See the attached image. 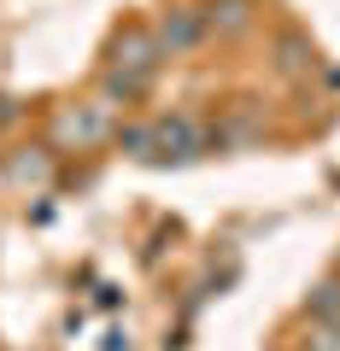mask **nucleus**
<instances>
[{
	"label": "nucleus",
	"mask_w": 340,
	"mask_h": 351,
	"mask_svg": "<svg viewBox=\"0 0 340 351\" xmlns=\"http://www.w3.org/2000/svg\"><path fill=\"white\" fill-rule=\"evenodd\" d=\"M6 170H12V182H47L53 158H47V147H24L12 164H6Z\"/></svg>",
	"instance_id": "6"
},
{
	"label": "nucleus",
	"mask_w": 340,
	"mask_h": 351,
	"mask_svg": "<svg viewBox=\"0 0 340 351\" xmlns=\"http://www.w3.org/2000/svg\"><path fill=\"white\" fill-rule=\"evenodd\" d=\"M212 29H247V0H217L212 12H205Z\"/></svg>",
	"instance_id": "8"
},
{
	"label": "nucleus",
	"mask_w": 340,
	"mask_h": 351,
	"mask_svg": "<svg viewBox=\"0 0 340 351\" xmlns=\"http://www.w3.org/2000/svg\"><path fill=\"white\" fill-rule=\"evenodd\" d=\"M117 141H124L129 158H152V123H147V129H124Z\"/></svg>",
	"instance_id": "10"
},
{
	"label": "nucleus",
	"mask_w": 340,
	"mask_h": 351,
	"mask_svg": "<svg viewBox=\"0 0 340 351\" xmlns=\"http://www.w3.org/2000/svg\"><path fill=\"white\" fill-rule=\"evenodd\" d=\"M117 59H112V76H124V82H152V71H159V36H147V29H124L117 36Z\"/></svg>",
	"instance_id": "1"
},
{
	"label": "nucleus",
	"mask_w": 340,
	"mask_h": 351,
	"mask_svg": "<svg viewBox=\"0 0 340 351\" xmlns=\"http://www.w3.org/2000/svg\"><path fill=\"white\" fill-rule=\"evenodd\" d=\"M276 53H282V71H288V76H299V71H311V64H317L311 41H299V36H282Z\"/></svg>",
	"instance_id": "7"
},
{
	"label": "nucleus",
	"mask_w": 340,
	"mask_h": 351,
	"mask_svg": "<svg viewBox=\"0 0 340 351\" xmlns=\"http://www.w3.org/2000/svg\"><path fill=\"white\" fill-rule=\"evenodd\" d=\"M200 152V129L188 117H159L152 123V158H194Z\"/></svg>",
	"instance_id": "3"
},
{
	"label": "nucleus",
	"mask_w": 340,
	"mask_h": 351,
	"mask_svg": "<svg viewBox=\"0 0 340 351\" xmlns=\"http://www.w3.org/2000/svg\"><path fill=\"white\" fill-rule=\"evenodd\" d=\"M305 351H340V322H311Z\"/></svg>",
	"instance_id": "9"
},
{
	"label": "nucleus",
	"mask_w": 340,
	"mask_h": 351,
	"mask_svg": "<svg viewBox=\"0 0 340 351\" xmlns=\"http://www.w3.org/2000/svg\"><path fill=\"white\" fill-rule=\"evenodd\" d=\"M200 36H205V12H194V6H170L159 18V53H188L200 47Z\"/></svg>",
	"instance_id": "2"
},
{
	"label": "nucleus",
	"mask_w": 340,
	"mask_h": 351,
	"mask_svg": "<svg viewBox=\"0 0 340 351\" xmlns=\"http://www.w3.org/2000/svg\"><path fill=\"white\" fill-rule=\"evenodd\" d=\"M305 316L311 322H340V281H317L305 293Z\"/></svg>",
	"instance_id": "5"
},
{
	"label": "nucleus",
	"mask_w": 340,
	"mask_h": 351,
	"mask_svg": "<svg viewBox=\"0 0 340 351\" xmlns=\"http://www.w3.org/2000/svg\"><path fill=\"white\" fill-rule=\"evenodd\" d=\"M106 129H112L106 106H82V112H65V117H59V141H76V147H89V141H100Z\"/></svg>",
	"instance_id": "4"
}]
</instances>
